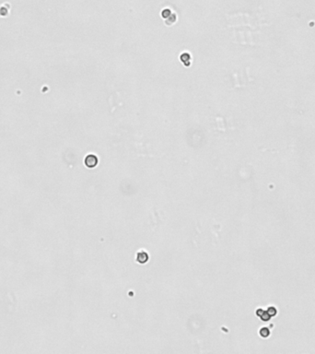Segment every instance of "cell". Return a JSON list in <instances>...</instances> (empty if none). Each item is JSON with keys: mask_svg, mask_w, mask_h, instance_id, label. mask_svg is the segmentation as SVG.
<instances>
[{"mask_svg": "<svg viewBox=\"0 0 315 354\" xmlns=\"http://www.w3.org/2000/svg\"><path fill=\"white\" fill-rule=\"evenodd\" d=\"M85 164L88 168H93L98 164V158L93 154L88 155L85 159Z\"/></svg>", "mask_w": 315, "mask_h": 354, "instance_id": "6da1fadb", "label": "cell"}, {"mask_svg": "<svg viewBox=\"0 0 315 354\" xmlns=\"http://www.w3.org/2000/svg\"><path fill=\"white\" fill-rule=\"evenodd\" d=\"M136 260L141 264H144L148 260V254L144 251L139 252L137 254V256H136Z\"/></svg>", "mask_w": 315, "mask_h": 354, "instance_id": "7a4b0ae2", "label": "cell"}, {"mask_svg": "<svg viewBox=\"0 0 315 354\" xmlns=\"http://www.w3.org/2000/svg\"><path fill=\"white\" fill-rule=\"evenodd\" d=\"M269 334H270L269 329L266 328V327H264V328H262V329L260 330V335H261L263 338H267V337L269 336Z\"/></svg>", "mask_w": 315, "mask_h": 354, "instance_id": "3957f363", "label": "cell"}, {"mask_svg": "<svg viewBox=\"0 0 315 354\" xmlns=\"http://www.w3.org/2000/svg\"><path fill=\"white\" fill-rule=\"evenodd\" d=\"M266 312H267V314H268L271 316V317H272V316H275V315L276 314V313H277V312H276V309L275 307H269L268 310H267Z\"/></svg>", "mask_w": 315, "mask_h": 354, "instance_id": "277c9868", "label": "cell"}]
</instances>
